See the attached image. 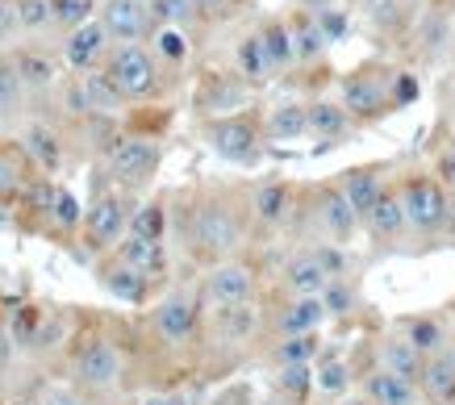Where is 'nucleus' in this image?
Segmentation results:
<instances>
[{
	"label": "nucleus",
	"mask_w": 455,
	"mask_h": 405,
	"mask_svg": "<svg viewBox=\"0 0 455 405\" xmlns=\"http://www.w3.org/2000/svg\"><path fill=\"white\" fill-rule=\"evenodd\" d=\"M184 242L201 264H221V259H235L238 247L247 242V218L243 210H235L230 201L221 196H205L188 210L184 222Z\"/></svg>",
	"instance_id": "1"
},
{
	"label": "nucleus",
	"mask_w": 455,
	"mask_h": 405,
	"mask_svg": "<svg viewBox=\"0 0 455 405\" xmlns=\"http://www.w3.org/2000/svg\"><path fill=\"white\" fill-rule=\"evenodd\" d=\"M71 385L84 397H109L125 377V355L109 335H84L71 351Z\"/></svg>",
	"instance_id": "2"
},
{
	"label": "nucleus",
	"mask_w": 455,
	"mask_h": 405,
	"mask_svg": "<svg viewBox=\"0 0 455 405\" xmlns=\"http://www.w3.org/2000/svg\"><path fill=\"white\" fill-rule=\"evenodd\" d=\"M147 326H151L159 347H167V351L188 347V343H196L201 326H205V301H201L196 289H172V293L159 297L151 306Z\"/></svg>",
	"instance_id": "3"
},
{
	"label": "nucleus",
	"mask_w": 455,
	"mask_h": 405,
	"mask_svg": "<svg viewBox=\"0 0 455 405\" xmlns=\"http://www.w3.org/2000/svg\"><path fill=\"white\" fill-rule=\"evenodd\" d=\"M100 71L109 75V84L122 92V100H151L164 84L159 63L142 43H125V46H109V55L100 63Z\"/></svg>",
	"instance_id": "4"
},
{
	"label": "nucleus",
	"mask_w": 455,
	"mask_h": 405,
	"mask_svg": "<svg viewBox=\"0 0 455 405\" xmlns=\"http://www.w3.org/2000/svg\"><path fill=\"white\" fill-rule=\"evenodd\" d=\"M164 163V147L147 134H117L109 151H105V168L122 193H139L155 180V171Z\"/></svg>",
	"instance_id": "5"
},
{
	"label": "nucleus",
	"mask_w": 455,
	"mask_h": 405,
	"mask_svg": "<svg viewBox=\"0 0 455 405\" xmlns=\"http://www.w3.org/2000/svg\"><path fill=\"white\" fill-rule=\"evenodd\" d=\"M401 201V213H405V226L418 230V234H435L451 222V196L435 176H405V180L393 188Z\"/></svg>",
	"instance_id": "6"
},
{
	"label": "nucleus",
	"mask_w": 455,
	"mask_h": 405,
	"mask_svg": "<svg viewBox=\"0 0 455 405\" xmlns=\"http://www.w3.org/2000/svg\"><path fill=\"white\" fill-rule=\"evenodd\" d=\"M130 213H134V201H130V193H122V188H109V193H100L92 205H84L80 230H84L88 251L109 255L125 238V230H130Z\"/></svg>",
	"instance_id": "7"
},
{
	"label": "nucleus",
	"mask_w": 455,
	"mask_h": 405,
	"mask_svg": "<svg viewBox=\"0 0 455 405\" xmlns=\"http://www.w3.org/2000/svg\"><path fill=\"white\" fill-rule=\"evenodd\" d=\"M209 151L226 159V163H238V168H251V163H259V147H263V130L255 117L247 113H226V117H209L205 126Z\"/></svg>",
	"instance_id": "8"
},
{
	"label": "nucleus",
	"mask_w": 455,
	"mask_h": 405,
	"mask_svg": "<svg viewBox=\"0 0 455 405\" xmlns=\"http://www.w3.org/2000/svg\"><path fill=\"white\" fill-rule=\"evenodd\" d=\"M196 293L205 301L209 309H221V306H243V301H255L259 297V272L255 264L247 259H221V264H209Z\"/></svg>",
	"instance_id": "9"
},
{
	"label": "nucleus",
	"mask_w": 455,
	"mask_h": 405,
	"mask_svg": "<svg viewBox=\"0 0 455 405\" xmlns=\"http://www.w3.org/2000/svg\"><path fill=\"white\" fill-rule=\"evenodd\" d=\"M97 21L109 34V43H117V46L142 43L155 29L147 4H139V0H105V4H97Z\"/></svg>",
	"instance_id": "10"
},
{
	"label": "nucleus",
	"mask_w": 455,
	"mask_h": 405,
	"mask_svg": "<svg viewBox=\"0 0 455 405\" xmlns=\"http://www.w3.org/2000/svg\"><path fill=\"white\" fill-rule=\"evenodd\" d=\"M322 322H326L322 297H284L276 306V314L263 318V326H267L276 338H289V335H317Z\"/></svg>",
	"instance_id": "11"
},
{
	"label": "nucleus",
	"mask_w": 455,
	"mask_h": 405,
	"mask_svg": "<svg viewBox=\"0 0 455 405\" xmlns=\"http://www.w3.org/2000/svg\"><path fill=\"white\" fill-rule=\"evenodd\" d=\"M21 155H26L29 163L51 180V176H59L63 171V163H68V147H63V134H59L55 126H46V122H26L21 126Z\"/></svg>",
	"instance_id": "12"
},
{
	"label": "nucleus",
	"mask_w": 455,
	"mask_h": 405,
	"mask_svg": "<svg viewBox=\"0 0 455 405\" xmlns=\"http://www.w3.org/2000/svg\"><path fill=\"white\" fill-rule=\"evenodd\" d=\"M314 222L317 230L331 238V247H343L347 238L359 230V218L351 213V205H347V196L339 193V184H322L314 196Z\"/></svg>",
	"instance_id": "13"
},
{
	"label": "nucleus",
	"mask_w": 455,
	"mask_h": 405,
	"mask_svg": "<svg viewBox=\"0 0 455 405\" xmlns=\"http://www.w3.org/2000/svg\"><path fill=\"white\" fill-rule=\"evenodd\" d=\"M292 205H297V196H292V184H284V180H263L247 196L251 222L263 226V230H280L292 218Z\"/></svg>",
	"instance_id": "14"
},
{
	"label": "nucleus",
	"mask_w": 455,
	"mask_h": 405,
	"mask_svg": "<svg viewBox=\"0 0 455 405\" xmlns=\"http://www.w3.org/2000/svg\"><path fill=\"white\" fill-rule=\"evenodd\" d=\"M209 330H213V343H221V347H243V343H251V338L263 330V314L255 301L221 306V309H213Z\"/></svg>",
	"instance_id": "15"
},
{
	"label": "nucleus",
	"mask_w": 455,
	"mask_h": 405,
	"mask_svg": "<svg viewBox=\"0 0 455 405\" xmlns=\"http://www.w3.org/2000/svg\"><path fill=\"white\" fill-rule=\"evenodd\" d=\"M326 284H331V276H326V267H322L314 247L292 251L289 259H284V267H280V289H284V297H322Z\"/></svg>",
	"instance_id": "16"
},
{
	"label": "nucleus",
	"mask_w": 455,
	"mask_h": 405,
	"mask_svg": "<svg viewBox=\"0 0 455 405\" xmlns=\"http://www.w3.org/2000/svg\"><path fill=\"white\" fill-rule=\"evenodd\" d=\"M109 34L100 29V21L92 17V21H84L80 29H71L68 38H63V63H68L71 71H97L100 63H105V55H109Z\"/></svg>",
	"instance_id": "17"
},
{
	"label": "nucleus",
	"mask_w": 455,
	"mask_h": 405,
	"mask_svg": "<svg viewBox=\"0 0 455 405\" xmlns=\"http://www.w3.org/2000/svg\"><path fill=\"white\" fill-rule=\"evenodd\" d=\"M97 280H100V289H105L109 297H117L122 306H147V297H151V280L139 276L134 267L117 264L113 255H105V259H100Z\"/></svg>",
	"instance_id": "18"
},
{
	"label": "nucleus",
	"mask_w": 455,
	"mask_h": 405,
	"mask_svg": "<svg viewBox=\"0 0 455 405\" xmlns=\"http://www.w3.org/2000/svg\"><path fill=\"white\" fill-rule=\"evenodd\" d=\"M388 92L376 84L372 75H347L343 80V100H339V109L347 117H363V122H372L380 113H388Z\"/></svg>",
	"instance_id": "19"
},
{
	"label": "nucleus",
	"mask_w": 455,
	"mask_h": 405,
	"mask_svg": "<svg viewBox=\"0 0 455 405\" xmlns=\"http://www.w3.org/2000/svg\"><path fill=\"white\" fill-rule=\"evenodd\" d=\"M109 255L117 259V264L134 267V272H139V276H147V280H159L167 272V242H151V238L125 234Z\"/></svg>",
	"instance_id": "20"
},
{
	"label": "nucleus",
	"mask_w": 455,
	"mask_h": 405,
	"mask_svg": "<svg viewBox=\"0 0 455 405\" xmlns=\"http://www.w3.org/2000/svg\"><path fill=\"white\" fill-rule=\"evenodd\" d=\"M13 59V71H17V80H21V88H26V97L29 92H51V88L59 84V63L51 51H38V46H21Z\"/></svg>",
	"instance_id": "21"
},
{
	"label": "nucleus",
	"mask_w": 455,
	"mask_h": 405,
	"mask_svg": "<svg viewBox=\"0 0 455 405\" xmlns=\"http://www.w3.org/2000/svg\"><path fill=\"white\" fill-rule=\"evenodd\" d=\"M422 393L430 405H455V355L447 347L422 360V377H418Z\"/></svg>",
	"instance_id": "22"
},
{
	"label": "nucleus",
	"mask_w": 455,
	"mask_h": 405,
	"mask_svg": "<svg viewBox=\"0 0 455 405\" xmlns=\"http://www.w3.org/2000/svg\"><path fill=\"white\" fill-rule=\"evenodd\" d=\"M334 184H339V193L347 196V205H351V213L359 218V226H363L368 210L376 205V196L385 193V184H380V171L376 168H347Z\"/></svg>",
	"instance_id": "23"
},
{
	"label": "nucleus",
	"mask_w": 455,
	"mask_h": 405,
	"mask_svg": "<svg viewBox=\"0 0 455 405\" xmlns=\"http://www.w3.org/2000/svg\"><path fill=\"white\" fill-rule=\"evenodd\" d=\"M363 401L368 405H418V385L376 368L363 377Z\"/></svg>",
	"instance_id": "24"
},
{
	"label": "nucleus",
	"mask_w": 455,
	"mask_h": 405,
	"mask_svg": "<svg viewBox=\"0 0 455 405\" xmlns=\"http://www.w3.org/2000/svg\"><path fill=\"white\" fill-rule=\"evenodd\" d=\"M80 97H84V109H88V117H113V113L122 109L125 100H122V92L109 84V75L105 71H84L80 80Z\"/></svg>",
	"instance_id": "25"
},
{
	"label": "nucleus",
	"mask_w": 455,
	"mask_h": 405,
	"mask_svg": "<svg viewBox=\"0 0 455 405\" xmlns=\"http://www.w3.org/2000/svg\"><path fill=\"white\" fill-rule=\"evenodd\" d=\"M305 134H314L317 142H334L351 134V117L334 100H314V105H305Z\"/></svg>",
	"instance_id": "26"
},
{
	"label": "nucleus",
	"mask_w": 455,
	"mask_h": 405,
	"mask_svg": "<svg viewBox=\"0 0 455 405\" xmlns=\"http://www.w3.org/2000/svg\"><path fill=\"white\" fill-rule=\"evenodd\" d=\"M363 226L372 230L376 238H385V242H397L410 226H405V213H401V201L393 188H385V193L376 196V205L368 210V218H363Z\"/></svg>",
	"instance_id": "27"
},
{
	"label": "nucleus",
	"mask_w": 455,
	"mask_h": 405,
	"mask_svg": "<svg viewBox=\"0 0 455 405\" xmlns=\"http://www.w3.org/2000/svg\"><path fill=\"white\" fill-rule=\"evenodd\" d=\"M380 368L401 380H410V385H418V377H422V355L405 343V335H385L380 338Z\"/></svg>",
	"instance_id": "28"
},
{
	"label": "nucleus",
	"mask_w": 455,
	"mask_h": 405,
	"mask_svg": "<svg viewBox=\"0 0 455 405\" xmlns=\"http://www.w3.org/2000/svg\"><path fill=\"white\" fill-rule=\"evenodd\" d=\"M284 26H289L292 55H297V63H314V59H322L326 38H322V29H317V21H314V13H309V9H297Z\"/></svg>",
	"instance_id": "29"
},
{
	"label": "nucleus",
	"mask_w": 455,
	"mask_h": 405,
	"mask_svg": "<svg viewBox=\"0 0 455 405\" xmlns=\"http://www.w3.org/2000/svg\"><path fill=\"white\" fill-rule=\"evenodd\" d=\"M255 38H259L263 59H267V68H272V71H284V68H292V63H297V55H292L289 26H284L280 17H272V21H263Z\"/></svg>",
	"instance_id": "30"
},
{
	"label": "nucleus",
	"mask_w": 455,
	"mask_h": 405,
	"mask_svg": "<svg viewBox=\"0 0 455 405\" xmlns=\"http://www.w3.org/2000/svg\"><path fill=\"white\" fill-rule=\"evenodd\" d=\"M314 389L326 393V397H343L351 389V363L343 355H331V351H317L314 360Z\"/></svg>",
	"instance_id": "31"
},
{
	"label": "nucleus",
	"mask_w": 455,
	"mask_h": 405,
	"mask_svg": "<svg viewBox=\"0 0 455 405\" xmlns=\"http://www.w3.org/2000/svg\"><path fill=\"white\" fill-rule=\"evenodd\" d=\"M317 351H322V335H289V338H276V343L267 347V363H272V368L314 363Z\"/></svg>",
	"instance_id": "32"
},
{
	"label": "nucleus",
	"mask_w": 455,
	"mask_h": 405,
	"mask_svg": "<svg viewBox=\"0 0 455 405\" xmlns=\"http://www.w3.org/2000/svg\"><path fill=\"white\" fill-rule=\"evenodd\" d=\"M272 393L292 405H305L314 393V363H292V368H276L272 377Z\"/></svg>",
	"instance_id": "33"
},
{
	"label": "nucleus",
	"mask_w": 455,
	"mask_h": 405,
	"mask_svg": "<svg viewBox=\"0 0 455 405\" xmlns=\"http://www.w3.org/2000/svg\"><path fill=\"white\" fill-rule=\"evenodd\" d=\"M263 134L272 142H292L305 134V105L297 100H280L276 109L267 113V122H263Z\"/></svg>",
	"instance_id": "34"
},
{
	"label": "nucleus",
	"mask_w": 455,
	"mask_h": 405,
	"mask_svg": "<svg viewBox=\"0 0 455 405\" xmlns=\"http://www.w3.org/2000/svg\"><path fill=\"white\" fill-rule=\"evenodd\" d=\"M147 51L155 55V63H172V68H180L184 59H188V34L184 29H176V26H155L151 34H147Z\"/></svg>",
	"instance_id": "35"
},
{
	"label": "nucleus",
	"mask_w": 455,
	"mask_h": 405,
	"mask_svg": "<svg viewBox=\"0 0 455 405\" xmlns=\"http://www.w3.org/2000/svg\"><path fill=\"white\" fill-rule=\"evenodd\" d=\"M46 222L55 226L59 234H76L84 222V201L71 188L55 184V196H51V210H46Z\"/></svg>",
	"instance_id": "36"
},
{
	"label": "nucleus",
	"mask_w": 455,
	"mask_h": 405,
	"mask_svg": "<svg viewBox=\"0 0 455 405\" xmlns=\"http://www.w3.org/2000/svg\"><path fill=\"white\" fill-rule=\"evenodd\" d=\"M21 109H26V88H21V80H17L13 59L0 55V126L17 122Z\"/></svg>",
	"instance_id": "37"
},
{
	"label": "nucleus",
	"mask_w": 455,
	"mask_h": 405,
	"mask_svg": "<svg viewBox=\"0 0 455 405\" xmlns=\"http://www.w3.org/2000/svg\"><path fill=\"white\" fill-rule=\"evenodd\" d=\"M167 205L164 201H147V205H139V210L130 213V230L125 234L134 238H151V242H167Z\"/></svg>",
	"instance_id": "38"
},
{
	"label": "nucleus",
	"mask_w": 455,
	"mask_h": 405,
	"mask_svg": "<svg viewBox=\"0 0 455 405\" xmlns=\"http://www.w3.org/2000/svg\"><path fill=\"white\" fill-rule=\"evenodd\" d=\"M405 343L427 360V355L447 347V330H443V322H435V318H410L405 322Z\"/></svg>",
	"instance_id": "39"
},
{
	"label": "nucleus",
	"mask_w": 455,
	"mask_h": 405,
	"mask_svg": "<svg viewBox=\"0 0 455 405\" xmlns=\"http://www.w3.org/2000/svg\"><path fill=\"white\" fill-rule=\"evenodd\" d=\"M235 63H238V75L247 80V84H263V80H272V68H267V59H263V46L255 34H247L235 51Z\"/></svg>",
	"instance_id": "40"
},
{
	"label": "nucleus",
	"mask_w": 455,
	"mask_h": 405,
	"mask_svg": "<svg viewBox=\"0 0 455 405\" xmlns=\"http://www.w3.org/2000/svg\"><path fill=\"white\" fill-rule=\"evenodd\" d=\"M42 314H46L42 306H17L13 314L4 318V326H9V338L17 343V351H29V347H34L38 326H42Z\"/></svg>",
	"instance_id": "41"
},
{
	"label": "nucleus",
	"mask_w": 455,
	"mask_h": 405,
	"mask_svg": "<svg viewBox=\"0 0 455 405\" xmlns=\"http://www.w3.org/2000/svg\"><path fill=\"white\" fill-rule=\"evenodd\" d=\"M26 168L17 163V155L0 151V210L4 205H13V201H21V193H26Z\"/></svg>",
	"instance_id": "42"
},
{
	"label": "nucleus",
	"mask_w": 455,
	"mask_h": 405,
	"mask_svg": "<svg viewBox=\"0 0 455 405\" xmlns=\"http://www.w3.org/2000/svg\"><path fill=\"white\" fill-rule=\"evenodd\" d=\"M51 17H55L59 29H80L84 21L97 17V0H51Z\"/></svg>",
	"instance_id": "43"
},
{
	"label": "nucleus",
	"mask_w": 455,
	"mask_h": 405,
	"mask_svg": "<svg viewBox=\"0 0 455 405\" xmlns=\"http://www.w3.org/2000/svg\"><path fill=\"white\" fill-rule=\"evenodd\" d=\"M13 17H17V29H26V34H42L46 26H55L51 0H13Z\"/></svg>",
	"instance_id": "44"
},
{
	"label": "nucleus",
	"mask_w": 455,
	"mask_h": 405,
	"mask_svg": "<svg viewBox=\"0 0 455 405\" xmlns=\"http://www.w3.org/2000/svg\"><path fill=\"white\" fill-rule=\"evenodd\" d=\"M147 13H151V26H176V29H184L188 21H193V4L188 0H151L147 4Z\"/></svg>",
	"instance_id": "45"
},
{
	"label": "nucleus",
	"mask_w": 455,
	"mask_h": 405,
	"mask_svg": "<svg viewBox=\"0 0 455 405\" xmlns=\"http://www.w3.org/2000/svg\"><path fill=\"white\" fill-rule=\"evenodd\" d=\"M205 405H255V389H251L247 380H235V385H226L209 397Z\"/></svg>",
	"instance_id": "46"
},
{
	"label": "nucleus",
	"mask_w": 455,
	"mask_h": 405,
	"mask_svg": "<svg viewBox=\"0 0 455 405\" xmlns=\"http://www.w3.org/2000/svg\"><path fill=\"white\" fill-rule=\"evenodd\" d=\"M34 405H88V401H84V393L76 385H46Z\"/></svg>",
	"instance_id": "47"
},
{
	"label": "nucleus",
	"mask_w": 455,
	"mask_h": 405,
	"mask_svg": "<svg viewBox=\"0 0 455 405\" xmlns=\"http://www.w3.org/2000/svg\"><path fill=\"white\" fill-rule=\"evenodd\" d=\"M314 21H317V29H322V38H326V43H334V38H343L347 34V17L334 13V9H317Z\"/></svg>",
	"instance_id": "48"
},
{
	"label": "nucleus",
	"mask_w": 455,
	"mask_h": 405,
	"mask_svg": "<svg viewBox=\"0 0 455 405\" xmlns=\"http://www.w3.org/2000/svg\"><path fill=\"white\" fill-rule=\"evenodd\" d=\"M13 360H17V343L9 338V326H4V318H0V380L13 372Z\"/></svg>",
	"instance_id": "49"
},
{
	"label": "nucleus",
	"mask_w": 455,
	"mask_h": 405,
	"mask_svg": "<svg viewBox=\"0 0 455 405\" xmlns=\"http://www.w3.org/2000/svg\"><path fill=\"white\" fill-rule=\"evenodd\" d=\"M435 180H439L443 188H451V193H455V147H451V151H443V155H439V168H435Z\"/></svg>",
	"instance_id": "50"
},
{
	"label": "nucleus",
	"mask_w": 455,
	"mask_h": 405,
	"mask_svg": "<svg viewBox=\"0 0 455 405\" xmlns=\"http://www.w3.org/2000/svg\"><path fill=\"white\" fill-rule=\"evenodd\" d=\"M134 405H193L184 393H172V389H159V393H147V397H139Z\"/></svg>",
	"instance_id": "51"
},
{
	"label": "nucleus",
	"mask_w": 455,
	"mask_h": 405,
	"mask_svg": "<svg viewBox=\"0 0 455 405\" xmlns=\"http://www.w3.org/2000/svg\"><path fill=\"white\" fill-rule=\"evenodd\" d=\"M393 105H410V100H418V80L414 75H405V71H401L397 75V92H393Z\"/></svg>",
	"instance_id": "52"
},
{
	"label": "nucleus",
	"mask_w": 455,
	"mask_h": 405,
	"mask_svg": "<svg viewBox=\"0 0 455 405\" xmlns=\"http://www.w3.org/2000/svg\"><path fill=\"white\" fill-rule=\"evenodd\" d=\"M17 34V17H13V0H0V46Z\"/></svg>",
	"instance_id": "53"
},
{
	"label": "nucleus",
	"mask_w": 455,
	"mask_h": 405,
	"mask_svg": "<svg viewBox=\"0 0 455 405\" xmlns=\"http://www.w3.org/2000/svg\"><path fill=\"white\" fill-rule=\"evenodd\" d=\"M188 4H193V9H218L221 0H188Z\"/></svg>",
	"instance_id": "54"
},
{
	"label": "nucleus",
	"mask_w": 455,
	"mask_h": 405,
	"mask_svg": "<svg viewBox=\"0 0 455 405\" xmlns=\"http://www.w3.org/2000/svg\"><path fill=\"white\" fill-rule=\"evenodd\" d=\"M255 405H292V401H284V397H276V393H272V397H263V401H255Z\"/></svg>",
	"instance_id": "55"
},
{
	"label": "nucleus",
	"mask_w": 455,
	"mask_h": 405,
	"mask_svg": "<svg viewBox=\"0 0 455 405\" xmlns=\"http://www.w3.org/2000/svg\"><path fill=\"white\" fill-rule=\"evenodd\" d=\"M100 405H134V401H122V397H109V401H100Z\"/></svg>",
	"instance_id": "56"
},
{
	"label": "nucleus",
	"mask_w": 455,
	"mask_h": 405,
	"mask_svg": "<svg viewBox=\"0 0 455 405\" xmlns=\"http://www.w3.org/2000/svg\"><path fill=\"white\" fill-rule=\"evenodd\" d=\"M339 405H368V401H363V397H359V401H339Z\"/></svg>",
	"instance_id": "57"
},
{
	"label": "nucleus",
	"mask_w": 455,
	"mask_h": 405,
	"mask_svg": "<svg viewBox=\"0 0 455 405\" xmlns=\"http://www.w3.org/2000/svg\"><path fill=\"white\" fill-rule=\"evenodd\" d=\"M447 196H451V205H455V193H447Z\"/></svg>",
	"instance_id": "58"
},
{
	"label": "nucleus",
	"mask_w": 455,
	"mask_h": 405,
	"mask_svg": "<svg viewBox=\"0 0 455 405\" xmlns=\"http://www.w3.org/2000/svg\"><path fill=\"white\" fill-rule=\"evenodd\" d=\"M139 4H151V0H139Z\"/></svg>",
	"instance_id": "59"
},
{
	"label": "nucleus",
	"mask_w": 455,
	"mask_h": 405,
	"mask_svg": "<svg viewBox=\"0 0 455 405\" xmlns=\"http://www.w3.org/2000/svg\"><path fill=\"white\" fill-rule=\"evenodd\" d=\"M372 4H380V0H372Z\"/></svg>",
	"instance_id": "60"
}]
</instances>
